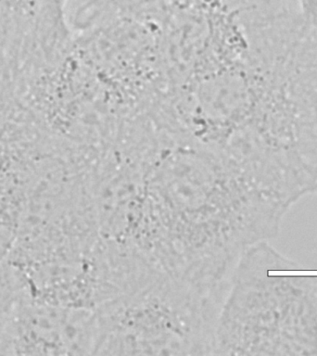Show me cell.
Wrapping results in <instances>:
<instances>
[{"instance_id": "6da1fadb", "label": "cell", "mask_w": 317, "mask_h": 356, "mask_svg": "<svg viewBox=\"0 0 317 356\" xmlns=\"http://www.w3.org/2000/svg\"><path fill=\"white\" fill-rule=\"evenodd\" d=\"M216 355H317V275L269 241L247 247L217 316Z\"/></svg>"}, {"instance_id": "7a4b0ae2", "label": "cell", "mask_w": 317, "mask_h": 356, "mask_svg": "<svg viewBox=\"0 0 317 356\" xmlns=\"http://www.w3.org/2000/svg\"><path fill=\"white\" fill-rule=\"evenodd\" d=\"M97 328L96 312L38 302L25 293L3 330L0 355L94 353Z\"/></svg>"}, {"instance_id": "3957f363", "label": "cell", "mask_w": 317, "mask_h": 356, "mask_svg": "<svg viewBox=\"0 0 317 356\" xmlns=\"http://www.w3.org/2000/svg\"><path fill=\"white\" fill-rule=\"evenodd\" d=\"M25 295L24 282L8 261L0 264V338L11 314Z\"/></svg>"}, {"instance_id": "277c9868", "label": "cell", "mask_w": 317, "mask_h": 356, "mask_svg": "<svg viewBox=\"0 0 317 356\" xmlns=\"http://www.w3.org/2000/svg\"><path fill=\"white\" fill-rule=\"evenodd\" d=\"M15 232L8 228L0 227V264L8 260L13 250Z\"/></svg>"}, {"instance_id": "5b68a950", "label": "cell", "mask_w": 317, "mask_h": 356, "mask_svg": "<svg viewBox=\"0 0 317 356\" xmlns=\"http://www.w3.org/2000/svg\"><path fill=\"white\" fill-rule=\"evenodd\" d=\"M306 19L317 27V0H298Z\"/></svg>"}, {"instance_id": "8992f818", "label": "cell", "mask_w": 317, "mask_h": 356, "mask_svg": "<svg viewBox=\"0 0 317 356\" xmlns=\"http://www.w3.org/2000/svg\"><path fill=\"white\" fill-rule=\"evenodd\" d=\"M316 192H317V188H316Z\"/></svg>"}]
</instances>
